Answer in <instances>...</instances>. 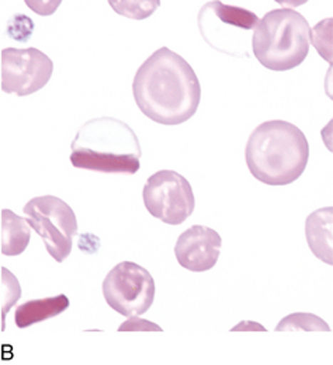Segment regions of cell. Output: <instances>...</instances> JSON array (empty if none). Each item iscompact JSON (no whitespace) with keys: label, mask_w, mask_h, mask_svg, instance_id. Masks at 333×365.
Segmentation results:
<instances>
[{"label":"cell","mask_w":333,"mask_h":365,"mask_svg":"<svg viewBox=\"0 0 333 365\" xmlns=\"http://www.w3.org/2000/svg\"><path fill=\"white\" fill-rule=\"evenodd\" d=\"M33 31H34V23L24 14H16L9 21V34L16 41L27 43Z\"/></svg>","instance_id":"cell-18"},{"label":"cell","mask_w":333,"mask_h":365,"mask_svg":"<svg viewBox=\"0 0 333 365\" xmlns=\"http://www.w3.org/2000/svg\"><path fill=\"white\" fill-rule=\"evenodd\" d=\"M332 224V207L314 211L305 222V235L311 252L315 257L329 266L333 264Z\"/></svg>","instance_id":"cell-11"},{"label":"cell","mask_w":333,"mask_h":365,"mask_svg":"<svg viewBox=\"0 0 333 365\" xmlns=\"http://www.w3.org/2000/svg\"><path fill=\"white\" fill-rule=\"evenodd\" d=\"M245 159L255 179L267 185L298 180L309 160V143L294 124L272 120L260 124L247 139Z\"/></svg>","instance_id":"cell-2"},{"label":"cell","mask_w":333,"mask_h":365,"mask_svg":"<svg viewBox=\"0 0 333 365\" xmlns=\"http://www.w3.org/2000/svg\"><path fill=\"white\" fill-rule=\"evenodd\" d=\"M148 212L168 225H180L194 212L195 200L189 180L175 170L152 175L143 191Z\"/></svg>","instance_id":"cell-7"},{"label":"cell","mask_w":333,"mask_h":365,"mask_svg":"<svg viewBox=\"0 0 333 365\" xmlns=\"http://www.w3.org/2000/svg\"><path fill=\"white\" fill-rule=\"evenodd\" d=\"M69 305H71L69 298L63 294L43 298V299L27 301L16 309L14 320L17 327L26 329L36 323L61 315L69 308Z\"/></svg>","instance_id":"cell-12"},{"label":"cell","mask_w":333,"mask_h":365,"mask_svg":"<svg viewBox=\"0 0 333 365\" xmlns=\"http://www.w3.org/2000/svg\"><path fill=\"white\" fill-rule=\"evenodd\" d=\"M1 255H21L31 239V225L10 210H1Z\"/></svg>","instance_id":"cell-13"},{"label":"cell","mask_w":333,"mask_h":365,"mask_svg":"<svg viewBox=\"0 0 333 365\" xmlns=\"http://www.w3.org/2000/svg\"><path fill=\"white\" fill-rule=\"evenodd\" d=\"M110 6L120 14L128 19L134 20H143L149 16L160 6L159 0H149V1H117V0H110Z\"/></svg>","instance_id":"cell-15"},{"label":"cell","mask_w":333,"mask_h":365,"mask_svg":"<svg viewBox=\"0 0 333 365\" xmlns=\"http://www.w3.org/2000/svg\"><path fill=\"white\" fill-rule=\"evenodd\" d=\"M133 93L143 114L170 127L189 121L201 101V86L194 69L168 46L145 59L135 73Z\"/></svg>","instance_id":"cell-1"},{"label":"cell","mask_w":333,"mask_h":365,"mask_svg":"<svg viewBox=\"0 0 333 365\" xmlns=\"http://www.w3.org/2000/svg\"><path fill=\"white\" fill-rule=\"evenodd\" d=\"M309 24L292 9H276L265 14L253 30L252 49L269 71L286 72L299 66L309 52Z\"/></svg>","instance_id":"cell-4"},{"label":"cell","mask_w":333,"mask_h":365,"mask_svg":"<svg viewBox=\"0 0 333 365\" xmlns=\"http://www.w3.org/2000/svg\"><path fill=\"white\" fill-rule=\"evenodd\" d=\"M221 247L222 239L217 230L193 225L179 236L175 255L183 269L193 273H204L217 264Z\"/></svg>","instance_id":"cell-10"},{"label":"cell","mask_w":333,"mask_h":365,"mask_svg":"<svg viewBox=\"0 0 333 365\" xmlns=\"http://www.w3.org/2000/svg\"><path fill=\"white\" fill-rule=\"evenodd\" d=\"M198 29L204 40L218 49L224 36L232 30L235 33H249L259 24L257 16L238 6L224 4L222 1H208L198 13Z\"/></svg>","instance_id":"cell-9"},{"label":"cell","mask_w":333,"mask_h":365,"mask_svg":"<svg viewBox=\"0 0 333 365\" xmlns=\"http://www.w3.org/2000/svg\"><path fill=\"white\" fill-rule=\"evenodd\" d=\"M143 149L134 130L114 117L86 121L71 145V162L78 169L114 175H135Z\"/></svg>","instance_id":"cell-3"},{"label":"cell","mask_w":333,"mask_h":365,"mask_svg":"<svg viewBox=\"0 0 333 365\" xmlns=\"http://www.w3.org/2000/svg\"><path fill=\"white\" fill-rule=\"evenodd\" d=\"M21 297V288L17 278L6 267H1V330H4V318L7 311Z\"/></svg>","instance_id":"cell-16"},{"label":"cell","mask_w":333,"mask_h":365,"mask_svg":"<svg viewBox=\"0 0 333 365\" xmlns=\"http://www.w3.org/2000/svg\"><path fill=\"white\" fill-rule=\"evenodd\" d=\"M53 63L37 48H4L1 51V91L26 97L47 86Z\"/></svg>","instance_id":"cell-8"},{"label":"cell","mask_w":333,"mask_h":365,"mask_svg":"<svg viewBox=\"0 0 333 365\" xmlns=\"http://www.w3.org/2000/svg\"><path fill=\"white\" fill-rule=\"evenodd\" d=\"M24 214L51 257L62 263L71 255L73 236L78 233V220L71 205L55 195H43L30 200Z\"/></svg>","instance_id":"cell-5"},{"label":"cell","mask_w":333,"mask_h":365,"mask_svg":"<svg viewBox=\"0 0 333 365\" xmlns=\"http://www.w3.org/2000/svg\"><path fill=\"white\" fill-rule=\"evenodd\" d=\"M155 279L134 262H121L103 281V295L108 307L125 318L141 317L153 304Z\"/></svg>","instance_id":"cell-6"},{"label":"cell","mask_w":333,"mask_h":365,"mask_svg":"<svg viewBox=\"0 0 333 365\" xmlns=\"http://www.w3.org/2000/svg\"><path fill=\"white\" fill-rule=\"evenodd\" d=\"M162 330L163 329L159 324L152 323L149 320L140 319L137 317L130 318L118 327V331H162Z\"/></svg>","instance_id":"cell-19"},{"label":"cell","mask_w":333,"mask_h":365,"mask_svg":"<svg viewBox=\"0 0 333 365\" xmlns=\"http://www.w3.org/2000/svg\"><path fill=\"white\" fill-rule=\"evenodd\" d=\"M309 40L319 55L332 63V19L322 20L314 30H311Z\"/></svg>","instance_id":"cell-17"},{"label":"cell","mask_w":333,"mask_h":365,"mask_svg":"<svg viewBox=\"0 0 333 365\" xmlns=\"http://www.w3.org/2000/svg\"><path fill=\"white\" fill-rule=\"evenodd\" d=\"M276 331H297V330H305V331H331L329 324L325 320L314 314L307 312H295L286 317L282 320L276 329Z\"/></svg>","instance_id":"cell-14"}]
</instances>
